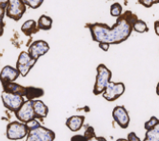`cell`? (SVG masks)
I'll return each instance as SVG.
<instances>
[{
    "mask_svg": "<svg viewBox=\"0 0 159 141\" xmlns=\"http://www.w3.org/2000/svg\"><path fill=\"white\" fill-rule=\"evenodd\" d=\"M137 20V16L131 11H127L118 17L111 28L103 23L87 24V27L92 34V38L95 42H106L109 44H120L127 40L134 30V24Z\"/></svg>",
    "mask_w": 159,
    "mask_h": 141,
    "instance_id": "obj_1",
    "label": "cell"
},
{
    "mask_svg": "<svg viewBox=\"0 0 159 141\" xmlns=\"http://www.w3.org/2000/svg\"><path fill=\"white\" fill-rule=\"evenodd\" d=\"M96 72L97 75L93 87V94L98 95L103 93L108 87L111 78V72L104 64H99L96 68Z\"/></svg>",
    "mask_w": 159,
    "mask_h": 141,
    "instance_id": "obj_2",
    "label": "cell"
},
{
    "mask_svg": "<svg viewBox=\"0 0 159 141\" xmlns=\"http://www.w3.org/2000/svg\"><path fill=\"white\" fill-rule=\"evenodd\" d=\"M29 129L24 122L21 121H13L8 124L7 130H6V135L11 140H17L22 139L25 136L28 135Z\"/></svg>",
    "mask_w": 159,
    "mask_h": 141,
    "instance_id": "obj_3",
    "label": "cell"
},
{
    "mask_svg": "<svg viewBox=\"0 0 159 141\" xmlns=\"http://www.w3.org/2000/svg\"><path fill=\"white\" fill-rule=\"evenodd\" d=\"M26 11V4L23 0H9L6 8V15L9 18L18 21Z\"/></svg>",
    "mask_w": 159,
    "mask_h": 141,
    "instance_id": "obj_4",
    "label": "cell"
},
{
    "mask_svg": "<svg viewBox=\"0 0 159 141\" xmlns=\"http://www.w3.org/2000/svg\"><path fill=\"white\" fill-rule=\"evenodd\" d=\"M55 138V134L52 130L39 126L37 128L29 130L27 140L28 141H52Z\"/></svg>",
    "mask_w": 159,
    "mask_h": 141,
    "instance_id": "obj_5",
    "label": "cell"
},
{
    "mask_svg": "<svg viewBox=\"0 0 159 141\" xmlns=\"http://www.w3.org/2000/svg\"><path fill=\"white\" fill-rule=\"evenodd\" d=\"M23 97L24 96H22V95L8 93V92H3L2 95H1L2 102H3L5 108H7L8 110H10L11 111H13V112L17 111L20 109V107L23 105V103H24Z\"/></svg>",
    "mask_w": 159,
    "mask_h": 141,
    "instance_id": "obj_6",
    "label": "cell"
},
{
    "mask_svg": "<svg viewBox=\"0 0 159 141\" xmlns=\"http://www.w3.org/2000/svg\"><path fill=\"white\" fill-rule=\"evenodd\" d=\"M36 62H37V60L33 58L29 52H21V53L18 56L16 68L19 70V73L22 76H26Z\"/></svg>",
    "mask_w": 159,
    "mask_h": 141,
    "instance_id": "obj_7",
    "label": "cell"
},
{
    "mask_svg": "<svg viewBox=\"0 0 159 141\" xmlns=\"http://www.w3.org/2000/svg\"><path fill=\"white\" fill-rule=\"evenodd\" d=\"M16 116L21 122H28L34 118H36L34 108V100H27L23 103L20 109L16 111Z\"/></svg>",
    "mask_w": 159,
    "mask_h": 141,
    "instance_id": "obj_8",
    "label": "cell"
},
{
    "mask_svg": "<svg viewBox=\"0 0 159 141\" xmlns=\"http://www.w3.org/2000/svg\"><path fill=\"white\" fill-rule=\"evenodd\" d=\"M125 92V85L122 82H110L103 93V97L108 101H114L120 97Z\"/></svg>",
    "mask_w": 159,
    "mask_h": 141,
    "instance_id": "obj_9",
    "label": "cell"
},
{
    "mask_svg": "<svg viewBox=\"0 0 159 141\" xmlns=\"http://www.w3.org/2000/svg\"><path fill=\"white\" fill-rule=\"evenodd\" d=\"M50 50V46L44 40H37L34 41L31 46L29 47V53L31 54L33 58L38 60L40 56L47 53Z\"/></svg>",
    "mask_w": 159,
    "mask_h": 141,
    "instance_id": "obj_10",
    "label": "cell"
},
{
    "mask_svg": "<svg viewBox=\"0 0 159 141\" xmlns=\"http://www.w3.org/2000/svg\"><path fill=\"white\" fill-rule=\"evenodd\" d=\"M113 120L116 122L122 129L128 128L129 124V116L127 110L123 106H116L112 111Z\"/></svg>",
    "mask_w": 159,
    "mask_h": 141,
    "instance_id": "obj_11",
    "label": "cell"
},
{
    "mask_svg": "<svg viewBox=\"0 0 159 141\" xmlns=\"http://www.w3.org/2000/svg\"><path fill=\"white\" fill-rule=\"evenodd\" d=\"M1 83H2V87H3L4 92L25 96L26 87L19 85V84L16 83L14 81H1Z\"/></svg>",
    "mask_w": 159,
    "mask_h": 141,
    "instance_id": "obj_12",
    "label": "cell"
},
{
    "mask_svg": "<svg viewBox=\"0 0 159 141\" xmlns=\"http://www.w3.org/2000/svg\"><path fill=\"white\" fill-rule=\"evenodd\" d=\"M20 75L19 70L11 66H5L1 70V81H16Z\"/></svg>",
    "mask_w": 159,
    "mask_h": 141,
    "instance_id": "obj_13",
    "label": "cell"
},
{
    "mask_svg": "<svg viewBox=\"0 0 159 141\" xmlns=\"http://www.w3.org/2000/svg\"><path fill=\"white\" fill-rule=\"evenodd\" d=\"M85 117L83 116H73L67 119L66 125L71 132L79 131L84 124Z\"/></svg>",
    "mask_w": 159,
    "mask_h": 141,
    "instance_id": "obj_14",
    "label": "cell"
},
{
    "mask_svg": "<svg viewBox=\"0 0 159 141\" xmlns=\"http://www.w3.org/2000/svg\"><path fill=\"white\" fill-rule=\"evenodd\" d=\"M34 112H35L36 118L43 119L48 116L49 109H48L47 105L43 101L36 100V99L34 100Z\"/></svg>",
    "mask_w": 159,
    "mask_h": 141,
    "instance_id": "obj_15",
    "label": "cell"
},
{
    "mask_svg": "<svg viewBox=\"0 0 159 141\" xmlns=\"http://www.w3.org/2000/svg\"><path fill=\"white\" fill-rule=\"evenodd\" d=\"M38 30H39L38 25H36V22L34 20H33V19L25 21L24 24L21 27L22 33L27 36H31L32 34L37 33Z\"/></svg>",
    "mask_w": 159,
    "mask_h": 141,
    "instance_id": "obj_16",
    "label": "cell"
},
{
    "mask_svg": "<svg viewBox=\"0 0 159 141\" xmlns=\"http://www.w3.org/2000/svg\"><path fill=\"white\" fill-rule=\"evenodd\" d=\"M44 90L41 88H36V87H26V93H25V97L29 100H35L36 98H39L44 95Z\"/></svg>",
    "mask_w": 159,
    "mask_h": 141,
    "instance_id": "obj_17",
    "label": "cell"
},
{
    "mask_svg": "<svg viewBox=\"0 0 159 141\" xmlns=\"http://www.w3.org/2000/svg\"><path fill=\"white\" fill-rule=\"evenodd\" d=\"M37 25L39 30H44V31H49L52 29V19L50 16H41L37 21Z\"/></svg>",
    "mask_w": 159,
    "mask_h": 141,
    "instance_id": "obj_18",
    "label": "cell"
},
{
    "mask_svg": "<svg viewBox=\"0 0 159 141\" xmlns=\"http://www.w3.org/2000/svg\"><path fill=\"white\" fill-rule=\"evenodd\" d=\"M145 141H159V122L153 128L147 130L146 136L144 138Z\"/></svg>",
    "mask_w": 159,
    "mask_h": 141,
    "instance_id": "obj_19",
    "label": "cell"
},
{
    "mask_svg": "<svg viewBox=\"0 0 159 141\" xmlns=\"http://www.w3.org/2000/svg\"><path fill=\"white\" fill-rule=\"evenodd\" d=\"M134 31L140 33V34H143V33L148 32L149 29H148V26H147L146 22H144L143 20L137 19L135 21V23L134 24Z\"/></svg>",
    "mask_w": 159,
    "mask_h": 141,
    "instance_id": "obj_20",
    "label": "cell"
},
{
    "mask_svg": "<svg viewBox=\"0 0 159 141\" xmlns=\"http://www.w3.org/2000/svg\"><path fill=\"white\" fill-rule=\"evenodd\" d=\"M111 15L115 17H119L122 15V6L119 3H114L111 7Z\"/></svg>",
    "mask_w": 159,
    "mask_h": 141,
    "instance_id": "obj_21",
    "label": "cell"
},
{
    "mask_svg": "<svg viewBox=\"0 0 159 141\" xmlns=\"http://www.w3.org/2000/svg\"><path fill=\"white\" fill-rule=\"evenodd\" d=\"M23 1L27 6L31 7L32 9H37L42 5L44 0H23Z\"/></svg>",
    "mask_w": 159,
    "mask_h": 141,
    "instance_id": "obj_22",
    "label": "cell"
},
{
    "mask_svg": "<svg viewBox=\"0 0 159 141\" xmlns=\"http://www.w3.org/2000/svg\"><path fill=\"white\" fill-rule=\"evenodd\" d=\"M158 122H159V120H158V118H157V117H155V116H152V117L150 118V120H148V121L145 123V125H144V127H145V129H146V130H150V129L153 128V127H154Z\"/></svg>",
    "mask_w": 159,
    "mask_h": 141,
    "instance_id": "obj_23",
    "label": "cell"
},
{
    "mask_svg": "<svg viewBox=\"0 0 159 141\" xmlns=\"http://www.w3.org/2000/svg\"><path fill=\"white\" fill-rule=\"evenodd\" d=\"M84 135L86 136L87 140H91L93 138L95 137V133H94V130L93 127L91 126H87V129L84 133Z\"/></svg>",
    "mask_w": 159,
    "mask_h": 141,
    "instance_id": "obj_24",
    "label": "cell"
},
{
    "mask_svg": "<svg viewBox=\"0 0 159 141\" xmlns=\"http://www.w3.org/2000/svg\"><path fill=\"white\" fill-rule=\"evenodd\" d=\"M138 3L146 8H151L154 4H158L159 0H138Z\"/></svg>",
    "mask_w": 159,
    "mask_h": 141,
    "instance_id": "obj_25",
    "label": "cell"
},
{
    "mask_svg": "<svg viewBox=\"0 0 159 141\" xmlns=\"http://www.w3.org/2000/svg\"><path fill=\"white\" fill-rule=\"evenodd\" d=\"M36 119H37V118H34V119H32V120H30V121L26 122V125H27V127H28V129H29V130H32V129H34V128H37V127L41 126L40 123H39V121L36 120Z\"/></svg>",
    "mask_w": 159,
    "mask_h": 141,
    "instance_id": "obj_26",
    "label": "cell"
},
{
    "mask_svg": "<svg viewBox=\"0 0 159 141\" xmlns=\"http://www.w3.org/2000/svg\"><path fill=\"white\" fill-rule=\"evenodd\" d=\"M110 45H111V44L106 43V42H100V43H99V48H100L101 50H103L104 52H108V50H109V48H110Z\"/></svg>",
    "mask_w": 159,
    "mask_h": 141,
    "instance_id": "obj_27",
    "label": "cell"
},
{
    "mask_svg": "<svg viewBox=\"0 0 159 141\" xmlns=\"http://www.w3.org/2000/svg\"><path fill=\"white\" fill-rule=\"evenodd\" d=\"M128 140L129 141H140V138L136 136L135 133H129V135H128Z\"/></svg>",
    "mask_w": 159,
    "mask_h": 141,
    "instance_id": "obj_28",
    "label": "cell"
},
{
    "mask_svg": "<svg viewBox=\"0 0 159 141\" xmlns=\"http://www.w3.org/2000/svg\"><path fill=\"white\" fill-rule=\"evenodd\" d=\"M71 140H87V138L85 135L78 134V135H75V136L71 137Z\"/></svg>",
    "mask_w": 159,
    "mask_h": 141,
    "instance_id": "obj_29",
    "label": "cell"
},
{
    "mask_svg": "<svg viewBox=\"0 0 159 141\" xmlns=\"http://www.w3.org/2000/svg\"><path fill=\"white\" fill-rule=\"evenodd\" d=\"M8 1H9V0H0V3H1V9L2 10H6L7 5H8Z\"/></svg>",
    "mask_w": 159,
    "mask_h": 141,
    "instance_id": "obj_30",
    "label": "cell"
},
{
    "mask_svg": "<svg viewBox=\"0 0 159 141\" xmlns=\"http://www.w3.org/2000/svg\"><path fill=\"white\" fill-rule=\"evenodd\" d=\"M154 31H155V34L159 36V20L155 21L154 23Z\"/></svg>",
    "mask_w": 159,
    "mask_h": 141,
    "instance_id": "obj_31",
    "label": "cell"
}]
</instances>
